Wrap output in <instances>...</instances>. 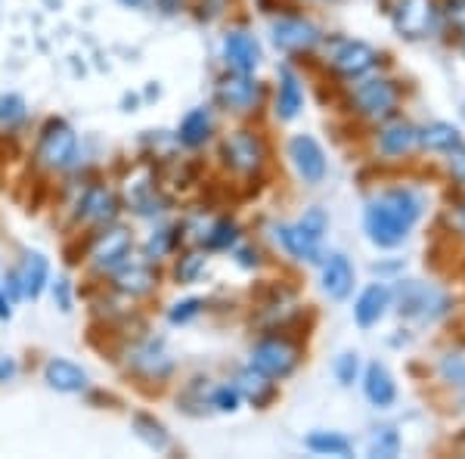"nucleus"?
<instances>
[{
    "instance_id": "f257e3e1",
    "label": "nucleus",
    "mask_w": 465,
    "mask_h": 459,
    "mask_svg": "<svg viewBox=\"0 0 465 459\" xmlns=\"http://www.w3.org/2000/svg\"><path fill=\"white\" fill-rule=\"evenodd\" d=\"M422 215V199L407 186L381 193L379 199L370 202L366 208V233L370 239L381 248H394L407 239L412 224Z\"/></svg>"
},
{
    "instance_id": "f03ea898",
    "label": "nucleus",
    "mask_w": 465,
    "mask_h": 459,
    "mask_svg": "<svg viewBox=\"0 0 465 459\" xmlns=\"http://www.w3.org/2000/svg\"><path fill=\"white\" fill-rule=\"evenodd\" d=\"M78 155V134L72 131V125H65L63 118H50L41 131V140H37L35 159L37 165L50 171H63L69 168Z\"/></svg>"
},
{
    "instance_id": "7ed1b4c3",
    "label": "nucleus",
    "mask_w": 465,
    "mask_h": 459,
    "mask_svg": "<svg viewBox=\"0 0 465 459\" xmlns=\"http://www.w3.org/2000/svg\"><path fill=\"white\" fill-rule=\"evenodd\" d=\"M351 103L366 118H388L397 109V87L388 78H366L351 87Z\"/></svg>"
},
{
    "instance_id": "20e7f679",
    "label": "nucleus",
    "mask_w": 465,
    "mask_h": 459,
    "mask_svg": "<svg viewBox=\"0 0 465 459\" xmlns=\"http://www.w3.org/2000/svg\"><path fill=\"white\" fill-rule=\"evenodd\" d=\"M221 155L239 175H254L267 159V146L254 131H236L221 143Z\"/></svg>"
},
{
    "instance_id": "39448f33",
    "label": "nucleus",
    "mask_w": 465,
    "mask_h": 459,
    "mask_svg": "<svg viewBox=\"0 0 465 459\" xmlns=\"http://www.w3.org/2000/svg\"><path fill=\"white\" fill-rule=\"evenodd\" d=\"M298 348L286 338H267V342L254 344L252 351V366L258 373L270 375V379H286V375L295 373L298 366Z\"/></svg>"
},
{
    "instance_id": "423d86ee",
    "label": "nucleus",
    "mask_w": 465,
    "mask_h": 459,
    "mask_svg": "<svg viewBox=\"0 0 465 459\" xmlns=\"http://www.w3.org/2000/svg\"><path fill=\"white\" fill-rule=\"evenodd\" d=\"M217 103L227 112H252L261 103V85L249 72H230L217 81Z\"/></svg>"
},
{
    "instance_id": "0eeeda50",
    "label": "nucleus",
    "mask_w": 465,
    "mask_h": 459,
    "mask_svg": "<svg viewBox=\"0 0 465 459\" xmlns=\"http://www.w3.org/2000/svg\"><path fill=\"white\" fill-rule=\"evenodd\" d=\"M289 159L304 184H322V177H326V153L311 134H298V137L289 140Z\"/></svg>"
},
{
    "instance_id": "6e6552de",
    "label": "nucleus",
    "mask_w": 465,
    "mask_h": 459,
    "mask_svg": "<svg viewBox=\"0 0 465 459\" xmlns=\"http://www.w3.org/2000/svg\"><path fill=\"white\" fill-rule=\"evenodd\" d=\"M329 63L344 78H360V75H366L379 63V54L366 41H339L332 56H329Z\"/></svg>"
},
{
    "instance_id": "1a4fd4ad",
    "label": "nucleus",
    "mask_w": 465,
    "mask_h": 459,
    "mask_svg": "<svg viewBox=\"0 0 465 459\" xmlns=\"http://www.w3.org/2000/svg\"><path fill=\"white\" fill-rule=\"evenodd\" d=\"M391 13H394V28L403 37H410V41L429 35L434 28V16H438L431 0H401Z\"/></svg>"
},
{
    "instance_id": "9d476101",
    "label": "nucleus",
    "mask_w": 465,
    "mask_h": 459,
    "mask_svg": "<svg viewBox=\"0 0 465 459\" xmlns=\"http://www.w3.org/2000/svg\"><path fill=\"white\" fill-rule=\"evenodd\" d=\"M320 41V32L317 25H311L307 19H298V16H286L280 22H273V44L280 50H311L313 44Z\"/></svg>"
},
{
    "instance_id": "9b49d317",
    "label": "nucleus",
    "mask_w": 465,
    "mask_h": 459,
    "mask_svg": "<svg viewBox=\"0 0 465 459\" xmlns=\"http://www.w3.org/2000/svg\"><path fill=\"white\" fill-rule=\"evenodd\" d=\"M223 59L232 72H254L261 65V44L249 32H230L223 37Z\"/></svg>"
},
{
    "instance_id": "f8f14e48",
    "label": "nucleus",
    "mask_w": 465,
    "mask_h": 459,
    "mask_svg": "<svg viewBox=\"0 0 465 459\" xmlns=\"http://www.w3.org/2000/svg\"><path fill=\"white\" fill-rule=\"evenodd\" d=\"M131 245H134L131 243V233L122 230V227H115V230L103 233V236L96 239L90 258H94V264L100 267V270H112V267L124 264V258L131 254Z\"/></svg>"
},
{
    "instance_id": "ddd939ff",
    "label": "nucleus",
    "mask_w": 465,
    "mask_h": 459,
    "mask_svg": "<svg viewBox=\"0 0 465 459\" xmlns=\"http://www.w3.org/2000/svg\"><path fill=\"white\" fill-rule=\"evenodd\" d=\"M354 289V267L344 254H329L322 264V292L332 301H344Z\"/></svg>"
},
{
    "instance_id": "4468645a",
    "label": "nucleus",
    "mask_w": 465,
    "mask_h": 459,
    "mask_svg": "<svg viewBox=\"0 0 465 459\" xmlns=\"http://www.w3.org/2000/svg\"><path fill=\"white\" fill-rule=\"evenodd\" d=\"M44 379H47L50 388L63 391V394H78V391L87 388V373L63 357H54L44 366Z\"/></svg>"
},
{
    "instance_id": "2eb2a0df",
    "label": "nucleus",
    "mask_w": 465,
    "mask_h": 459,
    "mask_svg": "<svg viewBox=\"0 0 465 459\" xmlns=\"http://www.w3.org/2000/svg\"><path fill=\"white\" fill-rule=\"evenodd\" d=\"M388 304H391V292H388L385 285H381V283L366 285L363 295H360V298H357V304H354V320H357L363 329L376 326V323H379L381 317H385Z\"/></svg>"
},
{
    "instance_id": "dca6fc26",
    "label": "nucleus",
    "mask_w": 465,
    "mask_h": 459,
    "mask_svg": "<svg viewBox=\"0 0 465 459\" xmlns=\"http://www.w3.org/2000/svg\"><path fill=\"white\" fill-rule=\"evenodd\" d=\"M19 276V285H22V298H37L47 285V276H50V264L41 252H28L22 267L16 270Z\"/></svg>"
},
{
    "instance_id": "f3484780",
    "label": "nucleus",
    "mask_w": 465,
    "mask_h": 459,
    "mask_svg": "<svg viewBox=\"0 0 465 459\" xmlns=\"http://www.w3.org/2000/svg\"><path fill=\"white\" fill-rule=\"evenodd\" d=\"M302 106H304L302 81L295 78V72L282 69L280 72V94H276V118H282V122H292V118L302 112Z\"/></svg>"
},
{
    "instance_id": "a211bd4d",
    "label": "nucleus",
    "mask_w": 465,
    "mask_h": 459,
    "mask_svg": "<svg viewBox=\"0 0 465 459\" xmlns=\"http://www.w3.org/2000/svg\"><path fill=\"white\" fill-rule=\"evenodd\" d=\"M363 391L370 397L372 406H391L397 397V385L391 379V373L381 364H370L366 366V379H363Z\"/></svg>"
},
{
    "instance_id": "6ab92c4d",
    "label": "nucleus",
    "mask_w": 465,
    "mask_h": 459,
    "mask_svg": "<svg viewBox=\"0 0 465 459\" xmlns=\"http://www.w3.org/2000/svg\"><path fill=\"white\" fill-rule=\"evenodd\" d=\"M115 215H118V199L106 186H94V190L84 195V202H81V217H84V221L109 224Z\"/></svg>"
},
{
    "instance_id": "aec40b11",
    "label": "nucleus",
    "mask_w": 465,
    "mask_h": 459,
    "mask_svg": "<svg viewBox=\"0 0 465 459\" xmlns=\"http://www.w3.org/2000/svg\"><path fill=\"white\" fill-rule=\"evenodd\" d=\"M212 112L208 109H193L190 115L180 122V131H177V137L183 146H190V149H199V146H205L208 140H212Z\"/></svg>"
},
{
    "instance_id": "412c9836",
    "label": "nucleus",
    "mask_w": 465,
    "mask_h": 459,
    "mask_svg": "<svg viewBox=\"0 0 465 459\" xmlns=\"http://www.w3.org/2000/svg\"><path fill=\"white\" fill-rule=\"evenodd\" d=\"M276 236H280V243L286 245V252L292 254V258L311 261V264H317V261H320V243L307 236L298 224H295V227H280V230H276Z\"/></svg>"
},
{
    "instance_id": "4be33fe9",
    "label": "nucleus",
    "mask_w": 465,
    "mask_h": 459,
    "mask_svg": "<svg viewBox=\"0 0 465 459\" xmlns=\"http://www.w3.org/2000/svg\"><path fill=\"white\" fill-rule=\"evenodd\" d=\"M134 366L137 370H143L149 379H164V375H171V370H174V360L164 354L162 344H143V348L134 351Z\"/></svg>"
},
{
    "instance_id": "5701e85b",
    "label": "nucleus",
    "mask_w": 465,
    "mask_h": 459,
    "mask_svg": "<svg viewBox=\"0 0 465 459\" xmlns=\"http://www.w3.org/2000/svg\"><path fill=\"white\" fill-rule=\"evenodd\" d=\"M416 143H419L416 127L407 122H394L379 134V146L385 155H403V153H410Z\"/></svg>"
},
{
    "instance_id": "b1692460",
    "label": "nucleus",
    "mask_w": 465,
    "mask_h": 459,
    "mask_svg": "<svg viewBox=\"0 0 465 459\" xmlns=\"http://www.w3.org/2000/svg\"><path fill=\"white\" fill-rule=\"evenodd\" d=\"M239 394H245L254 406H267L270 401L276 397V388L273 382H270V375L258 373L252 366V370H245L242 375H239V385H236Z\"/></svg>"
},
{
    "instance_id": "393cba45",
    "label": "nucleus",
    "mask_w": 465,
    "mask_h": 459,
    "mask_svg": "<svg viewBox=\"0 0 465 459\" xmlns=\"http://www.w3.org/2000/svg\"><path fill=\"white\" fill-rule=\"evenodd\" d=\"M155 283H159V274L149 264H131L118 270V289L127 295H146L149 289H155Z\"/></svg>"
},
{
    "instance_id": "a878e982",
    "label": "nucleus",
    "mask_w": 465,
    "mask_h": 459,
    "mask_svg": "<svg viewBox=\"0 0 465 459\" xmlns=\"http://www.w3.org/2000/svg\"><path fill=\"white\" fill-rule=\"evenodd\" d=\"M419 143H422V146H429V149H440V153H450V149L460 146L462 137H460V131H456L453 125L434 122V125L425 127L422 134H419Z\"/></svg>"
},
{
    "instance_id": "bb28decb",
    "label": "nucleus",
    "mask_w": 465,
    "mask_h": 459,
    "mask_svg": "<svg viewBox=\"0 0 465 459\" xmlns=\"http://www.w3.org/2000/svg\"><path fill=\"white\" fill-rule=\"evenodd\" d=\"M134 432H137V438L146 441L153 450H168V444H171V434L164 432V425L155 416H149V413H137V416H134Z\"/></svg>"
},
{
    "instance_id": "cd10ccee",
    "label": "nucleus",
    "mask_w": 465,
    "mask_h": 459,
    "mask_svg": "<svg viewBox=\"0 0 465 459\" xmlns=\"http://www.w3.org/2000/svg\"><path fill=\"white\" fill-rule=\"evenodd\" d=\"M307 447L320 456H348L351 454V441L335 432H313L311 438H307Z\"/></svg>"
},
{
    "instance_id": "c85d7f7f",
    "label": "nucleus",
    "mask_w": 465,
    "mask_h": 459,
    "mask_svg": "<svg viewBox=\"0 0 465 459\" xmlns=\"http://www.w3.org/2000/svg\"><path fill=\"white\" fill-rule=\"evenodd\" d=\"M236 236H239V227L232 221H217L212 233L205 236V243L208 248H230L232 243H236Z\"/></svg>"
},
{
    "instance_id": "c756f323",
    "label": "nucleus",
    "mask_w": 465,
    "mask_h": 459,
    "mask_svg": "<svg viewBox=\"0 0 465 459\" xmlns=\"http://www.w3.org/2000/svg\"><path fill=\"white\" fill-rule=\"evenodd\" d=\"M397 450H401V438L391 428H381L376 438L370 441V456H397Z\"/></svg>"
},
{
    "instance_id": "7c9ffc66",
    "label": "nucleus",
    "mask_w": 465,
    "mask_h": 459,
    "mask_svg": "<svg viewBox=\"0 0 465 459\" xmlns=\"http://www.w3.org/2000/svg\"><path fill=\"white\" fill-rule=\"evenodd\" d=\"M298 227H302L311 239H317V243H320L322 233L329 230V217L322 215V208H311V212H307L302 221H298Z\"/></svg>"
},
{
    "instance_id": "2f4dec72",
    "label": "nucleus",
    "mask_w": 465,
    "mask_h": 459,
    "mask_svg": "<svg viewBox=\"0 0 465 459\" xmlns=\"http://www.w3.org/2000/svg\"><path fill=\"white\" fill-rule=\"evenodd\" d=\"M25 118V103L19 96H4L0 100V125H16Z\"/></svg>"
},
{
    "instance_id": "473e14b6",
    "label": "nucleus",
    "mask_w": 465,
    "mask_h": 459,
    "mask_svg": "<svg viewBox=\"0 0 465 459\" xmlns=\"http://www.w3.org/2000/svg\"><path fill=\"white\" fill-rule=\"evenodd\" d=\"M357 370H360V360H357V354H341V357H339V364H335V375H339V382H341V385H354Z\"/></svg>"
},
{
    "instance_id": "72a5a7b5",
    "label": "nucleus",
    "mask_w": 465,
    "mask_h": 459,
    "mask_svg": "<svg viewBox=\"0 0 465 459\" xmlns=\"http://www.w3.org/2000/svg\"><path fill=\"white\" fill-rule=\"evenodd\" d=\"M174 245V230H162L159 236H153L149 239V245H146V258H162L168 248Z\"/></svg>"
},
{
    "instance_id": "f704fd0d",
    "label": "nucleus",
    "mask_w": 465,
    "mask_h": 459,
    "mask_svg": "<svg viewBox=\"0 0 465 459\" xmlns=\"http://www.w3.org/2000/svg\"><path fill=\"white\" fill-rule=\"evenodd\" d=\"M202 267H205V258H199V254H190V258H183V264H177V280L180 283H193L199 276Z\"/></svg>"
},
{
    "instance_id": "c9c22d12",
    "label": "nucleus",
    "mask_w": 465,
    "mask_h": 459,
    "mask_svg": "<svg viewBox=\"0 0 465 459\" xmlns=\"http://www.w3.org/2000/svg\"><path fill=\"white\" fill-rule=\"evenodd\" d=\"M199 311H202V301L199 298L180 301V304H174V311H171V323H190Z\"/></svg>"
},
{
    "instance_id": "e433bc0d",
    "label": "nucleus",
    "mask_w": 465,
    "mask_h": 459,
    "mask_svg": "<svg viewBox=\"0 0 465 459\" xmlns=\"http://www.w3.org/2000/svg\"><path fill=\"white\" fill-rule=\"evenodd\" d=\"M239 397H242V394H239L236 388H217L214 391V406H217V410H223V413H232L239 406Z\"/></svg>"
},
{
    "instance_id": "4c0bfd02",
    "label": "nucleus",
    "mask_w": 465,
    "mask_h": 459,
    "mask_svg": "<svg viewBox=\"0 0 465 459\" xmlns=\"http://www.w3.org/2000/svg\"><path fill=\"white\" fill-rule=\"evenodd\" d=\"M450 171H453V177L465 184V146L460 143L456 149H450Z\"/></svg>"
},
{
    "instance_id": "58836bf2",
    "label": "nucleus",
    "mask_w": 465,
    "mask_h": 459,
    "mask_svg": "<svg viewBox=\"0 0 465 459\" xmlns=\"http://www.w3.org/2000/svg\"><path fill=\"white\" fill-rule=\"evenodd\" d=\"M447 16H450V22H453L456 28H460V35L465 37V0H450Z\"/></svg>"
},
{
    "instance_id": "ea45409f",
    "label": "nucleus",
    "mask_w": 465,
    "mask_h": 459,
    "mask_svg": "<svg viewBox=\"0 0 465 459\" xmlns=\"http://www.w3.org/2000/svg\"><path fill=\"white\" fill-rule=\"evenodd\" d=\"M444 375L453 382H460V385H465V360H456V357H447L444 360Z\"/></svg>"
},
{
    "instance_id": "a19ab883",
    "label": "nucleus",
    "mask_w": 465,
    "mask_h": 459,
    "mask_svg": "<svg viewBox=\"0 0 465 459\" xmlns=\"http://www.w3.org/2000/svg\"><path fill=\"white\" fill-rule=\"evenodd\" d=\"M54 298L59 301L63 311H72V301H69V280H56L54 285Z\"/></svg>"
},
{
    "instance_id": "79ce46f5",
    "label": "nucleus",
    "mask_w": 465,
    "mask_h": 459,
    "mask_svg": "<svg viewBox=\"0 0 465 459\" xmlns=\"http://www.w3.org/2000/svg\"><path fill=\"white\" fill-rule=\"evenodd\" d=\"M16 375V364L10 357H0V382H10Z\"/></svg>"
},
{
    "instance_id": "37998d69",
    "label": "nucleus",
    "mask_w": 465,
    "mask_h": 459,
    "mask_svg": "<svg viewBox=\"0 0 465 459\" xmlns=\"http://www.w3.org/2000/svg\"><path fill=\"white\" fill-rule=\"evenodd\" d=\"M10 298L6 295H0V320H10Z\"/></svg>"
},
{
    "instance_id": "c03bdc74",
    "label": "nucleus",
    "mask_w": 465,
    "mask_h": 459,
    "mask_svg": "<svg viewBox=\"0 0 465 459\" xmlns=\"http://www.w3.org/2000/svg\"><path fill=\"white\" fill-rule=\"evenodd\" d=\"M453 221H456V227H460V230H465V205L460 208V212H456V217H453Z\"/></svg>"
},
{
    "instance_id": "a18cd8bd",
    "label": "nucleus",
    "mask_w": 465,
    "mask_h": 459,
    "mask_svg": "<svg viewBox=\"0 0 465 459\" xmlns=\"http://www.w3.org/2000/svg\"><path fill=\"white\" fill-rule=\"evenodd\" d=\"M124 6H143V4H149V0H122Z\"/></svg>"
}]
</instances>
